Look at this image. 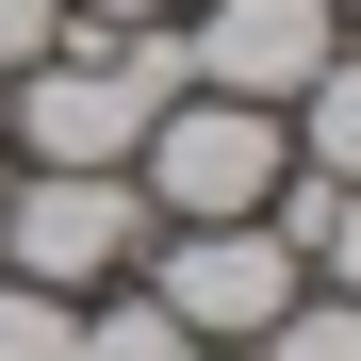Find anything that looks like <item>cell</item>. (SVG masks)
<instances>
[{
  "label": "cell",
  "instance_id": "14",
  "mask_svg": "<svg viewBox=\"0 0 361 361\" xmlns=\"http://www.w3.org/2000/svg\"><path fill=\"white\" fill-rule=\"evenodd\" d=\"M197 361H247V345H197Z\"/></svg>",
  "mask_w": 361,
  "mask_h": 361
},
{
  "label": "cell",
  "instance_id": "3",
  "mask_svg": "<svg viewBox=\"0 0 361 361\" xmlns=\"http://www.w3.org/2000/svg\"><path fill=\"white\" fill-rule=\"evenodd\" d=\"M148 115H164V99L115 66V33H66L49 66L0 82V132H17L33 164H132V148H148Z\"/></svg>",
  "mask_w": 361,
  "mask_h": 361
},
{
  "label": "cell",
  "instance_id": "5",
  "mask_svg": "<svg viewBox=\"0 0 361 361\" xmlns=\"http://www.w3.org/2000/svg\"><path fill=\"white\" fill-rule=\"evenodd\" d=\"M148 295H164L197 345H263V329L295 312V247H279L263 214H230V230H180V247L148 263Z\"/></svg>",
  "mask_w": 361,
  "mask_h": 361
},
{
  "label": "cell",
  "instance_id": "4",
  "mask_svg": "<svg viewBox=\"0 0 361 361\" xmlns=\"http://www.w3.org/2000/svg\"><path fill=\"white\" fill-rule=\"evenodd\" d=\"M180 49H197V99L295 115V82L345 49V17H329V0H180Z\"/></svg>",
  "mask_w": 361,
  "mask_h": 361
},
{
  "label": "cell",
  "instance_id": "7",
  "mask_svg": "<svg viewBox=\"0 0 361 361\" xmlns=\"http://www.w3.org/2000/svg\"><path fill=\"white\" fill-rule=\"evenodd\" d=\"M82 361H197V329L164 295H115V312H82Z\"/></svg>",
  "mask_w": 361,
  "mask_h": 361
},
{
  "label": "cell",
  "instance_id": "11",
  "mask_svg": "<svg viewBox=\"0 0 361 361\" xmlns=\"http://www.w3.org/2000/svg\"><path fill=\"white\" fill-rule=\"evenodd\" d=\"M312 263L361 295V180H329V197H312Z\"/></svg>",
  "mask_w": 361,
  "mask_h": 361
},
{
  "label": "cell",
  "instance_id": "9",
  "mask_svg": "<svg viewBox=\"0 0 361 361\" xmlns=\"http://www.w3.org/2000/svg\"><path fill=\"white\" fill-rule=\"evenodd\" d=\"M247 361H361V295H295V312H279Z\"/></svg>",
  "mask_w": 361,
  "mask_h": 361
},
{
  "label": "cell",
  "instance_id": "8",
  "mask_svg": "<svg viewBox=\"0 0 361 361\" xmlns=\"http://www.w3.org/2000/svg\"><path fill=\"white\" fill-rule=\"evenodd\" d=\"M0 361H82V295H33V279H0Z\"/></svg>",
  "mask_w": 361,
  "mask_h": 361
},
{
  "label": "cell",
  "instance_id": "2",
  "mask_svg": "<svg viewBox=\"0 0 361 361\" xmlns=\"http://www.w3.org/2000/svg\"><path fill=\"white\" fill-rule=\"evenodd\" d=\"M115 263H148V197H132V164H33L17 197H0V279H33V295H99Z\"/></svg>",
  "mask_w": 361,
  "mask_h": 361
},
{
  "label": "cell",
  "instance_id": "1",
  "mask_svg": "<svg viewBox=\"0 0 361 361\" xmlns=\"http://www.w3.org/2000/svg\"><path fill=\"white\" fill-rule=\"evenodd\" d=\"M279 115L263 99H164L148 115V148H132V197L164 214V230H230V214H263L279 197Z\"/></svg>",
  "mask_w": 361,
  "mask_h": 361
},
{
  "label": "cell",
  "instance_id": "10",
  "mask_svg": "<svg viewBox=\"0 0 361 361\" xmlns=\"http://www.w3.org/2000/svg\"><path fill=\"white\" fill-rule=\"evenodd\" d=\"M82 17H66V0H0V82H17V66H49V49H66Z\"/></svg>",
  "mask_w": 361,
  "mask_h": 361
},
{
  "label": "cell",
  "instance_id": "6",
  "mask_svg": "<svg viewBox=\"0 0 361 361\" xmlns=\"http://www.w3.org/2000/svg\"><path fill=\"white\" fill-rule=\"evenodd\" d=\"M295 148H312V180H361V49H329L295 82Z\"/></svg>",
  "mask_w": 361,
  "mask_h": 361
},
{
  "label": "cell",
  "instance_id": "13",
  "mask_svg": "<svg viewBox=\"0 0 361 361\" xmlns=\"http://www.w3.org/2000/svg\"><path fill=\"white\" fill-rule=\"evenodd\" d=\"M329 17H345V33H361V0H329Z\"/></svg>",
  "mask_w": 361,
  "mask_h": 361
},
{
  "label": "cell",
  "instance_id": "12",
  "mask_svg": "<svg viewBox=\"0 0 361 361\" xmlns=\"http://www.w3.org/2000/svg\"><path fill=\"white\" fill-rule=\"evenodd\" d=\"M66 17H82V33H132V17H164V0H66Z\"/></svg>",
  "mask_w": 361,
  "mask_h": 361
}]
</instances>
